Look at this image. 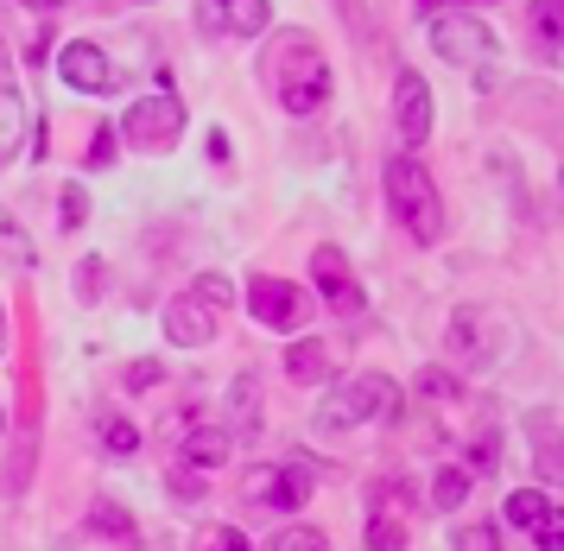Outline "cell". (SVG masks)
Returning <instances> with one entry per match:
<instances>
[{
	"mask_svg": "<svg viewBox=\"0 0 564 551\" xmlns=\"http://www.w3.org/2000/svg\"><path fill=\"white\" fill-rule=\"evenodd\" d=\"M267 83L280 96L285 115H317L330 101V64L311 32H280L273 51H267Z\"/></svg>",
	"mask_w": 564,
	"mask_h": 551,
	"instance_id": "1",
	"label": "cell"
},
{
	"mask_svg": "<svg viewBox=\"0 0 564 551\" xmlns=\"http://www.w3.org/2000/svg\"><path fill=\"white\" fill-rule=\"evenodd\" d=\"M387 209L400 216V228H406L419 248H432L437 235H444V209H437V184L432 172L412 159V152H400V159H387Z\"/></svg>",
	"mask_w": 564,
	"mask_h": 551,
	"instance_id": "2",
	"label": "cell"
},
{
	"mask_svg": "<svg viewBox=\"0 0 564 551\" xmlns=\"http://www.w3.org/2000/svg\"><path fill=\"white\" fill-rule=\"evenodd\" d=\"M317 488V463L305 451H285L280 463H254L241 476V501L260 507V514H299Z\"/></svg>",
	"mask_w": 564,
	"mask_h": 551,
	"instance_id": "3",
	"label": "cell"
},
{
	"mask_svg": "<svg viewBox=\"0 0 564 551\" xmlns=\"http://www.w3.org/2000/svg\"><path fill=\"white\" fill-rule=\"evenodd\" d=\"M368 419H400V387L387 375H349L330 387V400L317 412L324 431H349V425H368Z\"/></svg>",
	"mask_w": 564,
	"mask_h": 551,
	"instance_id": "4",
	"label": "cell"
},
{
	"mask_svg": "<svg viewBox=\"0 0 564 551\" xmlns=\"http://www.w3.org/2000/svg\"><path fill=\"white\" fill-rule=\"evenodd\" d=\"M121 133H128L133 152H165L184 140V101L178 96H140L121 115Z\"/></svg>",
	"mask_w": 564,
	"mask_h": 551,
	"instance_id": "5",
	"label": "cell"
},
{
	"mask_svg": "<svg viewBox=\"0 0 564 551\" xmlns=\"http://www.w3.org/2000/svg\"><path fill=\"white\" fill-rule=\"evenodd\" d=\"M444 349H451V361H463L469 375H488V368L501 361V329H495V317H488V311L463 304V311H451Z\"/></svg>",
	"mask_w": 564,
	"mask_h": 551,
	"instance_id": "6",
	"label": "cell"
},
{
	"mask_svg": "<svg viewBox=\"0 0 564 551\" xmlns=\"http://www.w3.org/2000/svg\"><path fill=\"white\" fill-rule=\"evenodd\" d=\"M57 76H64L77 96H115V89H121V71H115V64H108V51L89 45V39H70V45H64Z\"/></svg>",
	"mask_w": 564,
	"mask_h": 551,
	"instance_id": "7",
	"label": "cell"
},
{
	"mask_svg": "<svg viewBox=\"0 0 564 551\" xmlns=\"http://www.w3.org/2000/svg\"><path fill=\"white\" fill-rule=\"evenodd\" d=\"M248 311L267 329H305L311 299H305V285H292V279H254L248 285Z\"/></svg>",
	"mask_w": 564,
	"mask_h": 551,
	"instance_id": "8",
	"label": "cell"
},
{
	"mask_svg": "<svg viewBox=\"0 0 564 551\" xmlns=\"http://www.w3.org/2000/svg\"><path fill=\"white\" fill-rule=\"evenodd\" d=\"M432 51L469 71V64L495 57V32L482 20H469V13H444V20H432Z\"/></svg>",
	"mask_w": 564,
	"mask_h": 551,
	"instance_id": "9",
	"label": "cell"
},
{
	"mask_svg": "<svg viewBox=\"0 0 564 551\" xmlns=\"http://www.w3.org/2000/svg\"><path fill=\"white\" fill-rule=\"evenodd\" d=\"M508 520L527 532L539 551H564V507L545 501L539 488H520V495H508Z\"/></svg>",
	"mask_w": 564,
	"mask_h": 551,
	"instance_id": "10",
	"label": "cell"
},
{
	"mask_svg": "<svg viewBox=\"0 0 564 551\" xmlns=\"http://www.w3.org/2000/svg\"><path fill=\"white\" fill-rule=\"evenodd\" d=\"M32 133V115H26V96L13 83V57H7V39H0V165H13L20 147Z\"/></svg>",
	"mask_w": 564,
	"mask_h": 551,
	"instance_id": "11",
	"label": "cell"
},
{
	"mask_svg": "<svg viewBox=\"0 0 564 551\" xmlns=\"http://www.w3.org/2000/svg\"><path fill=\"white\" fill-rule=\"evenodd\" d=\"M393 127L406 147H425V133H432V89L419 71H400V83H393Z\"/></svg>",
	"mask_w": 564,
	"mask_h": 551,
	"instance_id": "12",
	"label": "cell"
},
{
	"mask_svg": "<svg viewBox=\"0 0 564 551\" xmlns=\"http://www.w3.org/2000/svg\"><path fill=\"white\" fill-rule=\"evenodd\" d=\"M311 279H317V292H324V304H330V311H343V317H356V311H361V285H356L349 260H343L336 248L311 253Z\"/></svg>",
	"mask_w": 564,
	"mask_h": 551,
	"instance_id": "13",
	"label": "cell"
},
{
	"mask_svg": "<svg viewBox=\"0 0 564 551\" xmlns=\"http://www.w3.org/2000/svg\"><path fill=\"white\" fill-rule=\"evenodd\" d=\"M165 336H172V343H184V349H204L209 336H216V317L204 311V299H197V292H184V299L165 304Z\"/></svg>",
	"mask_w": 564,
	"mask_h": 551,
	"instance_id": "14",
	"label": "cell"
},
{
	"mask_svg": "<svg viewBox=\"0 0 564 551\" xmlns=\"http://www.w3.org/2000/svg\"><path fill=\"white\" fill-rule=\"evenodd\" d=\"M216 32H235V39H254V32H267V20H273V7L267 0H209L204 13Z\"/></svg>",
	"mask_w": 564,
	"mask_h": 551,
	"instance_id": "15",
	"label": "cell"
},
{
	"mask_svg": "<svg viewBox=\"0 0 564 551\" xmlns=\"http://www.w3.org/2000/svg\"><path fill=\"white\" fill-rule=\"evenodd\" d=\"M235 451L229 425H209V431H184L178 437V463H191V469H223Z\"/></svg>",
	"mask_w": 564,
	"mask_h": 551,
	"instance_id": "16",
	"label": "cell"
},
{
	"mask_svg": "<svg viewBox=\"0 0 564 551\" xmlns=\"http://www.w3.org/2000/svg\"><path fill=\"white\" fill-rule=\"evenodd\" d=\"M260 431V387L254 380H235L229 393V437H254Z\"/></svg>",
	"mask_w": 564,
	"mask_h": 551,
	"instance_id": "17",
	"label": "cell"
},
{
	"mask_svg": "<svg viewBox=\"0 0 564 551\" xmlns=\"http://www.w3.org/2000/svg\"><path fill=\"white\" fill-rule=\"evenodd\" d=\"M330 375V349H324V343H292V349H285V380H324Z\"/></svg>",
	"mask_w": 564,
	"mask_h": 551,
	"instance_id": "18",
	"label": "cell"
},
{
	"mask_svg": "<svg viewBox=\"0 0 564 551\" xmlns=\"http://www.w3.org/2000/svg\"><path fill=\"white\" fill-rule=\"evenodd\" d=\"M533 456H539V482L564 488V431H533Z\"/></svg>",
	"mask_w": 564,
	"mask_h": 551,
	"instance_id": "19",
	"label": "cell"
},
{
	"mask_svg": "<svg viewBox=\"0 0 564 551\" xmlns=\"http://www.w3.org/2000/svg\"><path fill=\"white\" fill-rule=\"evenodd\" d=\"M533 39L539 51H564V0H533Z\"/></svg>",
	"mask_w": 564,
	"mask_h": 551,
	"instance_id": "20",
	"label": "cell"
},
{
	"mask_svg": "<svg viewBox=\"0 0 564 551\" xmlns=\"http://www.w3.org/2000/svg\"><path fill=\"white\" fill-rule=\"evenodd\" d=\"M0 260H13V267H32L39 253H32V235L20 228L13 209H0Z\"/></svg>",
	"mask_w": 564,
	"mask_h": 551,
	"instance_id": "21",
	"label": "cell"
},
{
	"mask_svg": "<svg viewBox=\"0 0 564 551\" xmlns=\"http://www.w3.org/2000/svg\"><path fill=\"white\" fill-rule=\"evenodd\" d=\"M463 495H469V476H463V469H437V482H432V501H437V514H457V507H463Z\"/></svg>",
	"mask_w": 564,
	"mask_h": 551,
	"instance_id": "22",
	"label": "cell"
},
{
	"mask_svg": "<svg viewBox=\"0 0 564 551\" xmlns=\"http://www.w3.org/2000/svg\"><path fill=\"white\" fill-rule=\"evenodd\" d=\"M102 444L115 456H133V451H140V425H128L121 412H102Z\"/></svg>",
	"mask_w": 564,
	"mask_h": 551,
	"instance_id": "23",
	"label": "cell"
},
{
	"mask_svg": "<svg viewBox=\"0 0 564 551\" xmlns=\"http://www.w3.org/2000/svg\"><path fill=\"white\" fill-rule=\"evenodd\" d=\"M469 469H476V476H495V469H501V437H495V431H476V437H469Z\"/></svg>",
	"mask_w": 564,
	"mask_h": 551,
	"instance_id": "24",
	"label": "cell"
},
{
	"mask_svg": "<svg viewBox=\"0 0 564 551\" xmlns=\"http://www.w3.org/2000/svg\"><path fill=\"white\" fill-rule=\"evenodd\" d=\"M191 551H248V539H241L235 527H223V520H209V527L197 532V545H191Z\"/></svg>",
	"mask_w": 564,
	"mask_h": 551,
	"instance_id": "25",
	"label": "cell"
},
{
	"mask_svg": "<svg viewBox=\"0 0 564 551\" xmlns=\"http://www.w3.org/2000/svg\"><path fill=\"white\" fill-rule=\"evenodd\" d=\"M267 551H330V545H324V532H311V527H285V532H273Z\"/></svg>",
	"mask_w": 564,
	"mask_h": 551,
	"instance_id": "26",
	"label": "cell"
},
{
	"mask_svg": "<svg viewBox=\"0 0 564 551\" xmlns=\"http://www.w3.org/2000/svg\"><path fill=\"white\" fill-rule=\"evenodd\" d=\"M89 527H96V532H115V539H128V545H133V539H140V532H133V520H128V514H121V507H96V514H89Z\"/></svg>",
	"mask_w": 564,
	"mask_h": 551,
	"instance_id": "27",
	"label": "cell"
},
{
	"mask_svg": "<svg viewBox=\"0 0 564 551\" xmlns=\"http://www.w3.org/2000/svg\"><path fill=\"white\" fill-rule=\"evenodd\" d=\"M400 539H406V532H400V520H387V514H375V520H368V551H400Z\"/></svg>",
	"mask_w": 564,
	"mask_h": 551,
	"instance_id": "28",
	"label": "cell"
},
{
	"mask_svg": "<svg viewBox=\"0 0 564 551\" xmlns=\"http://www.w3.org/2000/svg\"><path fill=\"white\" fill-rule=\"evenodd\" d=\"M457 551H508V545H501V532H495V527H463L457 532Z\"/></svg>",
	"mask_w": 564,
	"mask_h": 551,
	"instance_id": "29",
	"label": "cell"
},
{
	"mask_svg": "<svg viewBox=\"0 0 564 551\" xmlns=\"http://www.w3.org/2000/svg\"><path fill=\"white\" fill-rule=\"evenodd\" d=\"M419 393H425V400H451V393H457V380L444 375V368H425V375H419Z\"/></svg>",
	"mask_w": 564,
	"mask_h": 551,
	"instance_id": "30",
	"label": "cell"
},
{
	"mask_svg": "<svg viewBox=\"0 0 564 551\" xmlns=\"http://www.w3.org/2000/svg\"><path fill=\"white\" fill-rule=\"evenodd\" d=\"M89 216V197H83V184H64V228H77Z\"/></svg>",
	"mask_w": 564,
	"mask_h": 551,
	"instance_id": "31",
	"label": "cell"
},
{
	"mask_svg": "<svg viewBox=\"0 0 564 551\" xmlns=\"http://www.w3.org/2000/svg\"><path fill=\"white\" fill-rule=\"evenodd\" d=\"M197 299H204V304H229L235 285H229V279H197Z\"/></svg>",
	"mask_w": 564,
	"mask_h": 551,
	"instance_id": "32",
	"label": "cell"
},
{
	"mask_svg": "<svg viewBox=\"0 0 564 551\" xmlns=\"http://www.w3.org/2000/svg\"><path fill=\"white\" fill-rule=\"evenodd\" d=\"M89 165H115V133H96V140H89Z\"/></svg>",
	"mask_w": 564,
	"mask_h": 551,
	"instance_id": "33",
	"label": "cell"
},
{
	"mask_svg": "<svg viewBox=\"0 0 564 551\" xmlns=\"http://www.w3.org/2000/svg\"><path fill=\"white\" fill-rule=\"evenodd\" d=\"M20 7H39V13H52V7H64V0H20Z\"/></svg>",
	"mask_w": 564,
	"mask_h": 551,
	"instance_id": "34",
	"label": "cell"
},
{
	"mask_svg": "<svg viewBox=\"0 0 564 551\" xmlns=\"http://www.w3.org/2000/svg\"><path fill=\"white\" fill-rule=\"evenodd\" d=\"M0 349H7V311H0Z\"/></svg>",
	"mask_w": 564,
	"mask_h": 551,
	"instance_id": "35",
	"label": "cell"
},
{
	"mask_svg": "<svg viewBox=\"0 0 564 551\" xmlns=\"http://www.w3.org/2000/svg\"><path fill=\"white\" fill-rule=\"evenodd\" d=\"M469 7H482V0H469Z\"/></svg>",
	"mask_w": 564,
	"mask_h": 551,
	"instance_id": "36",
	"label": "cell"
}]
</instances>
